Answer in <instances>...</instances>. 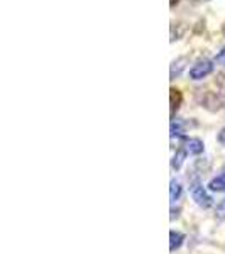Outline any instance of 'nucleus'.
Listing matches in <instances>:
<instances>
[{
    "label": "nucleus",
    "instance_id": "obj_3",
    "mask_svg": "<svg viewBox=\"0 0 225 254\" xmlns=\"http://www.w3.org/2000/svg\"><path fill=\"white\" fill-rule=\"evenodd\" d=\"M185 147L188 153L191 154H202L203 153V142L200 139H195V137H190V139H185Z\"/></svg>",
    "mask_w": 225,
    "mask_h": 254
},
{
    "label": "nucleus",
    "instance_id": "obj_4",
    "mask_svg": "<svg viewBox=\"0 0 225 254\" xmlns=\"http://www.w3.org/2000/svg\"><path fill=\"white\" fill-rule=\"evenodd\" d=\"M181 92L176 88H171L169 90V104H171V117H174V112L179 109L181 105Z\"/></svg>",
    "mask_w": 225,
    "mask_h": 254
},
{
    "label": "nucleus",
    "instance_id": "obj_6",
    "mask_svg": "<svg viewBox=\"0 0 225 254\" xmlns=\"http://www.w3.org/2000/svg\"><path fill=\"white\" fill-rule=\"evenodd\" d=\"M208 188L214 190V191H225V175H220V176H217V178L212 180Z\"/></svg>",
    "mask_w": 225,
    "mask_h": 254
},
{
    "label": "nucleus",
    "instance_id": "obj_7",
    "mask_svg": "<svg viewBox=\"0 0 225 254\" xmlns=\"http://www.w3.org/2000/svg\"><path fill=\"white\" fill-rule=\"evenodd\" d=\"M181 185L176 182V180H173L171 182V187H169V196H171V202H176V200L181 196Z\"/></svg>",
    "mask_w": 225,
    "mask_h": 254
},
{
    "label": "nucleus",
    "instance_id": "obj_1",
    "mask_svg": "<svg viewBox=\"0 0 225 254\" xmlns=\"http://www.w3.org/2000/svg\"><path fill=\"white\" fill-rule=\"evenodd\" d=\"M212 71H214V63H212L210 60H202L190 69V76L193 80H202V78H207Z\"/></svg>",
    "mask_w": 225,
    "mask_h": 254
},
{
    "label": "nucleus",
    "instance_id": "obj_11",
    "mask_svg": "<svg viewBox=\"0 0 225 254\" xmlns=\"http://www.w3.org/2000/svg\"><path fill=\"white\" fill-rule=\"evenodd\" d=\"M217 61H220V63L225 64V48L219 53V56H217Z\"/></svg>",
    "mask_w": 225,
    "mask_h": 254
},
{
    "label": "nucleus",
    "instance_id": "obj_12",
    "mask_svg": "<svg viewBox=\"0 0 225 254\" xmlns=\"http://www.w3.org/2000/svg\"><path fill=\"white\" fill-rule=\"evenodd\" d=\"M178 0H171V7H174V3H176Z\"/></svg>",
    "mask_w": 225,
    "mask_h": 254
},
{
    "label": "nucleus",
    "instance_id": "obj_9",
    "mask_svg": "<svg viewBox=\"0 0 225 254\" xmlns=\"http://www.w3.org/2000/svg\"><path fill=\"white\" fill-rule=\"evenodd\" d=\"M181 134H183V126H181V122L173 121V122H171V137L181 136Z\"/></svg>",
    "mask_w": 225,
    "mask_h": 254
},
{
    "label": "nucleus",
    "instance_id": "obj_10",
    "mask_svg": "<svg viewBox=\"0 0 225 254\" xmlns=\"http://www.w3.org/2000/svg\"><path fill=\"white\" fill-rule=\"evenodd\" d=\"M217 217H220V219H225V200L222 203H220L219 207H217Z\"/></svg>",
    "mask_w": 225,
    "mask_h": 254
},
{
    "label": "nucleus",
    "instance_id": "obj_2",
    "mask_svg": "<svg viewBox=\"0 0 225 254\" xmlns=\"http://www.w3.org/2000/svg\"><path fill=\"white\" fill-rule=\"evenodd\" d=\"M191 195H193V198H195V202L198 203L200 207H203V208H208L212 205V198H210V195L205 191V188H203L200 183H195L193 188H191Z\"/></svg>",
    "mask_w": 225,
    "mask_h": 254
},
{
    "label": "nucleus",
    "instance_id": "obj_5",
    "mask_svg": "<svg viewBox=\"0 0 225 254\" xmlns=\"http://www.w3.org/2000/svg\"><path fill=\"white\" fill-rule=\"evenodd\" d=\"M169 239H171V243H169V249H171V251H176V249L179 248V246L183 244V239H185V236L179 234V232L171 231V232H169Z\"/></svg>",
    "mask_w": 225,
    "mask_h": 254
},
{
    "label": "nucleus",
    "instance_id": "obj_8",
    "mask_svg": "<svg viewBox=\"0 0 225 254\" xmlns=\"http://www.w3.org/2000/svg\"><path fill=\"white\" fill-rule=\"evenodd\" d=\"M185 151H181L179 149L176 154H174V158H173V163H171V166L174 168V170H179V166H181V163H183V159H185Z\"/></svg>",
    "mask_w": 225,
    "mask_h": 254
}]
</instances>
